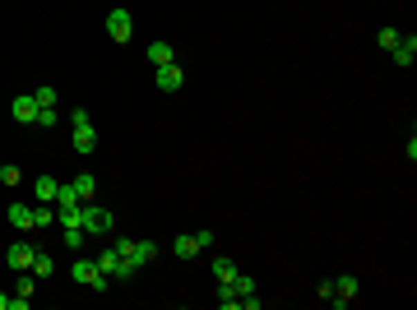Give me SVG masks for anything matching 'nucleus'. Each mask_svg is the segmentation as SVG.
<instances>
[{"label": "nucleus", "mask_w": 417, "mask_h": 310, "mask_svg": "<svg viewBox=\"0 0 417 310\" xmlns=\"http://www.w3.org/2000/svg\"><path fill=\"white\" fill-rule=\"evenodd\" d=\"M79 227H84L89 236H107V232H111V209L84 200V204H79Z\"/></svg>", "instance_id": "obj_1"}, {"label": "nucleus", "mask_w": 417, "mask_h": 310, "mask_svg": "<svg viewBox=\"0 0 417 310\" xmlns=\"http://www.w3.org/2000/svg\"><path fill=\"white\" fill-rule=\"evenodd\" d=\"M98 269H102L107 278H116V282H130V278H135V273H139L135 264L125 260V255H116V250H111V246L102 250V255H98Z\"/></svg>", "instance_id": "obj_2"}, {"label": "nucleus", "mask_w": 417, "mask_h": 310, "mask_svg": "<svg viewBox=\"0 0 417 310\" xmlns=\"http://www.w3.org/2000/svg\"><path fill=\"white\" fill-rule=\"evenodd\" d=\"M75 282L93 287V292H111V278L98 269V260H75Z\"/></svg>", "instance_id": "obj_3"}, {"label": "nucleus", "mask_w": 417, "mask_h": 310, "mask_svg": "<svg viewBox=\"0 0 417 310\" xmlns=\"http://www.w3.org/2000/svg\"><path fill=\"white\" fill-rule=\"evenodd\" d=\"M107 37L111 42H130V37H135V19H130V10H111L107 14Z\"/></svg>", "instance_id": "obj_4"}, {"label": "nucleus", "mask_w": 417, "mask_h": 310, "mask_svg": "<svg viewBox=\"0 0 417 310\" xmlns=\"http://www.w3.org/2000/svg\"><path fill=\"white\" fill-rule=\"evenodd\" d=\"M357 292H362V282L353 278V273H339V278H334V296H329V306H353L357 301Z\"/></svg>", "instance_id": "obj_5"}, {"label": "nucleus", "mask_w": 417, "mask_h": 310, "mask_svg": "<svg viewBox=\"0 0 417 310\" xmlns=\"http://www.w3.org/2000/svg\"><path fill=\"white\" fill-rule=\"evenodd\" d=\"M33 260H37V250H33L28 241H15V246H5V264H10L15 273H24V269H33Z\"/></svg>", "instance_id": "obj_6"}, {"label": "nucleus", "mask_w": 417, "mask_h": 310, "mask_svg": "<svg viewBox=\"0 0 417 310\" xmlns=\"http://www.w3.org/2000/svg\"><path fill=\"white\" fill-rule=\"evenodd\" d=\"M154 79H158V88H163V93H176V88L185 84V70H181L176 61H172V65H158V70H154Z\"/></svg>", "instance_id": "obj_7"}, {"label": "nucleus", "mask_w": 417, "mask_h": 310, "mask_svg": "<svg viewBox=\"0 0 417 310\" xmlns=\"http://www.w3.org/2000/svg\"><path fill=\"white\" fill-rule=\"evenodd\" d=\"M389 56H394V65L399 70H413V61H417V37L408 32V37H399L394 47H389Z\"/></svg>", "instance_id": "obj_8"}, {"label": "nucleus", "mask_w": 417, "mask_h": 310, "mask_svg": "<svg viewBox=\"0 0 417 310\" xmlns=\"http://www.w3.org/2000/svg\"><path fill=\"white\" fill-rule=\"evenodd\" d=\"M10 116H15L19 125H37V102H33V93L15 97V102H10Z\"/></svg>", "instance_id": "obj_9"}, {"label": "nucleus", "mask_w": 417, "mask_h": 310, "mask_svg": "<svg viewBox=\"0 0 417 310\" xmlns=\"http://www.w3.org/2000/svg\"><path fill=\"white\" fill-rule=\"evenodd\" d=\"M10 227H19V232H37V222H33V209L28 204H10Z\"/></svg>", "instance_id": "obj_10"}, {"label": "nucleus", "mask_w": 417, "mask_h": 310, "mask_svg": "<svg viewBox=\"0 0 417 310\" xmlns=\"http://www.w3.org/2000/svg\"><path fill=\"white\" fill-rule=\"evenodd\" d=\"M98 148V130H93V121L75 125V153H93Z\"/></svg>", "instance_id": "obj_11"}, {"label": "nucleus", "mask_w": 417, "mask_h": 310, "mask_svg": "<svg viewBox=\"0 0 417 310\" xmlns=\"http://www.w3.org/2000/svg\"><path fill=\"white\" fill-rule=\"evenodd\" d=\"M176 61V47H172V42H149V65H172Z\"/></svg>", "instance_id": "obj_12"}, {"label": "nucleus", "mask_w": 417, "mask_h": 310, "mask_svg": "<svg viewBox=\"0 0 417 310\" xmlns=\"http://www.w3.org/2000/svg\"><path fill=\"white\" fill-rule=\"evenodd\" d=\"M149 260H158V246H154V241H135V246H130V264L144 269Z\"/></svg>", "instance_id": "obj_13"}, {"label": "nucleus", "mask_w": 417, "mask_h": 310, "mask_svg": "<svg viewBox=\"0 0 417 310\" xmlns=\"http://www.w3.org/2000/svg\"><path fill=\"white\" fill-rule=\"evenodd\" d=\"M172 255H176V260H195V255H200V241H195V236H176V241H172Z\"/></svg>", "instance_id": "obj_14"}, {"label": "nucleus", "mask_w": 417, "mask_h": 310, "mask_svg": "<svg viewBox=\"0 0 417 310\" xmlns=\"http://www.w3.org/2000/svg\"><path fill=\"white\" fill-rule=\"evenodd\" d=\"M70 186H75V195H79V200H93V195H98V176H93V171H79V176L70 181Z\"/></svg>", "instance_id": "obj_15"}, {"label": "nucleus", "mask_w": 417, "mask_h": 310, "mask_svg": "<svg viewBox=\"0 0 417 310\" xmlns=\"http://www.w3.org/2000/svg\"><path fill=\"white\" fill-rule=\"evenodd\" d=\"M79 204H84V200L75 195V186H61V190H56V213H70V209H79Z\"/></svg>", "instance_id": "obj_16"}, {"label": "nucleus", "mask_w": 417, "mask_h": 310, "mask_svg": "<svg viewBox=\"0 0 417 310\" xmlns=\"http://www.w3.org/2000/svg\"><path fill=\"white\" fill-rule=\"evenodd\" d=\"M56 190H61V181H51V176H37V204H56Z\"/></svg>", "instance_id": "obj_17"}, {"label": "nucleus", "mask_w": 417, "mask_h": 310, "mask_svg": "<svg viewBox=\"0 0 417 310\" xmlns=\"http://www.w3.org/2000/svg\"><path fill=\"white\" fill-rule=\"evenodd\" d=\"M209 269H214V278H218V282H232V278H237V264L223 260V255H218V260H209Z\"/></svg>", "instance_id": "obj_18"}, {"label": "nucleus", "mask_w": 417, "mask_h": 310, "mask_svg": "<svg viewBox=\"0 0 417 310\" xmlns=\"http://www.w3.org/2000/svg\"><path fill=\"white\" fill-rule=\"evenodd\" d=\"M237 301H241V296H237V287H232V282H218V306H223V310H237Z\"/></svg>", "instance_id": "obj_19"}, {"label": "nucleus", "mask_w": 417, "mask_h": 310, "mask_svg": "<svg viewBox=\"0 0 417 310\" xmlns=\"http://www.w3.org/2000/svg\"><path fill=\"white\" fill-rule=\"evenodd\" d=\"M84 236H89V232H84L79 222H75V227H65V250H75V255H79V250H84Z\"/></svg>", "instance_id": "obj_20"}, {"label": "nucleus", "mask_w": 417, "mask_h": 310, "mask_svg": "<svg viewBox=\"0 0 417 310\" xmlns=\"http://www.w3.org/2000/svg\"><path fill=\"white\" fill-rule=\"evenodd\" d=\"M33 273H37V278H51V273H56V260L37 250V260H33Z\"/></svg>", "instance_id": "obj_21"}, {"label": "nucleus", "mask_w": 417, "mask_h": 310, "mask_svg": "<svg viewBox=\"0 0 417 310\" xmlns=\"http://www.w3.org/2000/svg\"><path fill=\"white\" fill-rule=\"evenodd\" d=\"M0 181H5V186H24V171H19L15 162H0Z\"/></svg>", "instance_id": "obj_22"}, {"label": "nucleus", "mask_w": 417, "mask_h": 310, "mask_svg": "<svg viewBox=\"0 0 417 310\" xmlns=\"http://www.w3.org/2000/svg\"><path fill=\"white\" fill-rule=\"evenodd\" d=\"M399 37H403L399 28H380V32H376V47H380V51H389L394 42H399Z\"/></svg>", "instance_id": "obj_23"}, {"label": "nucleus", "mask_w": 417, "mask_h": 310, "mask_svg": "<svg viewBox=\"0 0 417 310\" xmlns=\"http://www.w3.org/2000/svg\"><path fill=\"white\" fill-rule=\"evenodd\" d=\"M232 287H237V296H250V292H255V278L237 269V278H232Z\"/></svg>", "instance_id": "obj_24"}, {"label": "nucleus", "mask_w": 417, "mask_h": 310, "mask_svg": "<svg viewBox=\"0 0 417 310\" xmlns=\"http://www.w3.org/2000/svg\"><path fill=\"white\" fill-rule=\"evenodd\" d=\"M33 102H37V107H56V88H51V84H42V88L33 93Z\"/></svg>", "instance_id": "obj_25"}, {"label": "nucleus", "mask_w": 417, "mask_h": 310, "mask_svg": "<svg viewBox=\"0 0 417 310\" xmlns=\"http://www.w3.org/2000/svg\"><path fill=\"white\" fill-rule=\"evenodd\" d=\"M56 121H61V111L56 107H37V125H42V130H51Z\"/></svg>", "instance_id": "obj_26"}, {"label": "nucleus", "mask_w": 417, "mask_h": 310, "mask_svg": "<svg viewBox=\"0 0 417 310\" xmlns=\"http://www.w3.org/2000/svg\"><path fill=\"white\" fill-rule=\"evenodd\" d=\"M195 241H200V250H214L218 236H214V227H200V232H195Z\"/></svg>", "instance_id": "obj_27"}, {"label": "nucleus", "mask_w": 417, "mask_h": 310, "mask_svg": "<svg viewBox=\"0 0 417 310\" xmlns=\"http://www.w3.org/2000/svg\"><path fill=\"white\" fill-rule=\"evenodd\" d=\"M237 310H260V296H255V292L241 296V301H237Z\"/></svg>", "instance_id": "obj_28"}, {"label": "nucleus", "mask_w": 417, "mask_h": 310, "mask_svg": "<svg viewBox=\"0 0 417 310\" xmlns=\"http://www.w3.org/2000/svg\"><path fill=\"white\" fill-rule=\"evenodd\" d=\"M28 306H33V296H19V292L10 296V310H28Z\"/></svg>", "instance_id": "obj_29"}, {"label": "nucleus", "mask_w": 417, "mask_h": 310, "mask_svg": "<svg viewBox=\"0 0 417 310\" xmlns=\"http://www.w3.org/2000/svg\"><path fill=\"white\" fill-rule=\"evenodd\" d=\"M0 310H10V296H5V292H0Z\"/></svg>", "instance_id": "obj_30"}]
</instances>
